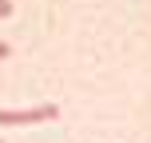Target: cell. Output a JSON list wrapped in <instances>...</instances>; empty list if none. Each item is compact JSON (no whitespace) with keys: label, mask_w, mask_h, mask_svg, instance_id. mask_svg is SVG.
I'll return each mask as SVG.
<instances>
[{"label":"cell","mask_w":151,"mask_h":143,"mask_svg":"<svg viewBox=\"0 0 151 143\" xmlns=\"http://www.w3.org/2000/svg\"><path fill=\"white\" fill-rule=\"evenodd\" d=\"M0 143H4V139H0Z\"/></svg>","instance_id":"4"},{"label":"cell","mask_w":151,"mask_h":143,"mask_svg":"<svg viewBox=\"0 0 151 143\" xmlns=\"http://www.w3.org/2000/svg\"><path fill=\"white\" fill-rule=\"evenodd\" d=\"M60 119L56 103H40V107H0V127H24V123H48Z\"/></svg>","instance_id":"1"},{"label":"cell","mask_w":151,"mask_h":143,"mask_svg":"<svg viewBox=\"0 0 151 143\" xmlns=\"http://www.w3.org/2000/svg\"><path fill=\"white\" fill-rule=\"evenodd\" d=\"M8 56H12V44H8V40H0V64H4Z\"/></svg>","instance_id":"3"},{"label":"cell","mask_w":151,"mask_h":143,"mask_svg":"<svg viewBox=\"0 0 151 143\" xmlns=\"http://www.w3.org/2000/svg\"><path fill=\"white\" fill-rule=\"evenodd\" d=\"M12 12H16V4H12V0H0V20H8Z\"/></svg>","instance_id":"2"}]
</instances>
